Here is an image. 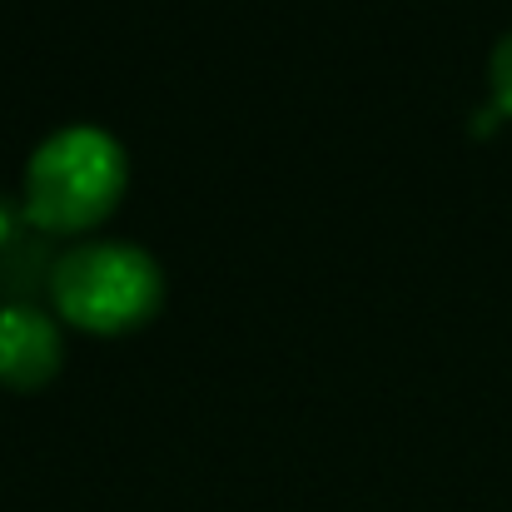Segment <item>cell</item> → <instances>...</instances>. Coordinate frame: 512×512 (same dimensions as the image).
I'll list each match as a JSON object with an SVG mask.
<instances>
[{
	"instance_id": "3957f363",
	"label": "cell",
	"mask_w": 512,
	"mask_h": 512,
	"mask_svg": "<svg viewBox=\"0 0 512 512\" xmlns=\"http://www.w3.org/2000/svg\"><path fill=\"white\" fill-rule=\"evenodd\" d=\"M65 358V339L40 304H5L0 309V378L15 388L45 383Z\"/></svg>"
},
{
	"instance_id": "7a4b0ae2",
	"label": "cell",
	"mask_w": 512,
	"mask_h": 512,
	"mask_svg": "<svg viewBox=\"0 0 512 512\" xmlns=\"http://www.w3.org/2000/svg\"><path fill=\"white\" fill-rule=\"evenodd\" d=\"M130 179L125 145L100 125H65L45 135L25 165V209L45 229H90L115 209Z\"/></svg>"
},
{
	"instance_id": "6da1fadb",
	"label": "cell",
	"mask_w": 512,
	"mask_h": 512,
	"mask_svg": "<svg viewBox=\"0 0 512 512\" xmlns=\"http://www.w3.org/2000/svg\"><path fill=\"white\" fill-rule=\"evenodd\" d=\"M50 299L90 334H125L165 304V269L135 239H80L55 254Z\"/></svg>"
},
{
	"instance_id": "277c9868",
	"label": "cell",
	"mask_w": 512,
	"mask_h": 512,
	"mask_svg": "<svg viewBox=\"0 0 512 512\" xmlns=\"http://www.w3.org/2000/svg\"><path fill=\"white\" fill-rule=\"evenodd\" d=\"M488 80H493V105L512 115V30L493 45V60H488Z\"/></svg>"
}]
</instances>
